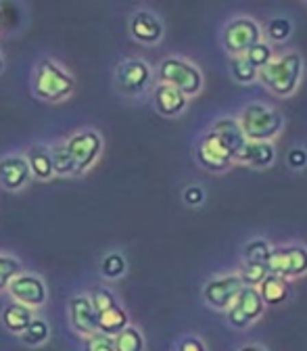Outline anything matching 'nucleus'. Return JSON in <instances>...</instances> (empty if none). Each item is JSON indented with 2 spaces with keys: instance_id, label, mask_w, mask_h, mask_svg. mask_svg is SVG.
I'll return each mask as SVG.
<instances>
[{
  "instance_id": "nucleus-1",
  "label": "nucleus",
  "mask_w": 307,
  "mask_h": 351,
  "mask_svg": "<svg viewBox=\"0 0 307 351\" xmlns=\"http://www.w3.org/2000/svg\"><path fill=\"white\" fill-rule=\"evenodd\" d=\"M238 121L249 143H270L280 134V130L284 125L280 111L259 103L247 105Z\"/></svg>"
},
{
  "instance_id": "nucleus-2",
  "label": "nucleus",
  "mask_w": 307,
  "mask_h": 351,
  "mask_svg": "<svg viewBox=\"0 0 307 351\" xmlns=\"http://www.w3.org/2000/svg\"><path fill=\"white\" fill-rule=\"evenodd\" d=\"M303 73V61L299 53H286L280 59H274L259 71V80L278 97H288L297 90Z\"/></svg>"
},
{
  "instance_id": "nucleus-3",
  "label": "nucleus",
  "mask_w": 307,
  "mask_h": 351,
  "mask_svg": "<svg viewBox=\"0 0 307 351\" xmlns=\"http://www.w3.org/2000/svg\"><path fill=\"white\" fill-rule=\"evenodd\" d=\"M75 88L73 77L59 67L55 61L44 59L38 69H36V77H34V95L42 101L49 103H57L67 99Z\"/></svg>"
},
{
  "instance_id": "nucleus-4",
  "label": "nucleus",
  "mask_w": 307,
  "mask_h": 351,
  "mask_svg": "<svg viewBox=\"0 0 307 351\" xmlns=\"http://www.w3.org/2000/svg\"><path fill=\"white\" fill-rule=\"evenodd\" d=\"M159 80H161V84L178 88V90L184 93L186 97L199 95L201 88H203L201 71L193 63H188V61H184L180 57H167V59L161 61Z\"/></svg>"
},
{
  "instance_id": "nucleus-5",
  "label": "nucleus",
  "mask_w": 307,
  "mask_h": 351,
  "mask_svg": "<svg viewBox=\"0 0 307 351\" xmlns=\"http://www.w3.org/2000/svg\"><path fill=\"white\" fill-rule=\"evenodd\" d=\"M261 42V27L249 17H236L224 25L222 44L232 57L247 55L253 47Z\"/></svg>"
},
{
  "instance_id": "nucleus-6",
  "label": "nucleus",
  "mask_w": 307,
  "mask_h": 351,
  "mask_svg": "<svg viewBox=\"0 0 307 351\" xmlns=\"http://www.w3.org/2000/svg\"><path fill=\"white\" fill-rule=\"evenodd\" d=\"M197 161L207 171L219 173L226 171L236 161V153L215 130H209L197 147Z\"/></svg>"
},
{
  "instance_id": "nucleus-7",
  "label": "nucleus",
  "mask_w": 307,
  "mask_h": 351,
  "mask_svg": "<svg viewBox=\"0 0 307 351\" xmlns=\"http://www.w3.org/2000/svg\"><path fill=\"white\" fill-rule=\"evenodd\" d=\"M270 274L280 278H299L307 272V249L301 245H288L272 249L270 255Z\"/></svg>"
},
{
  "instance_id": "nucleus-8",
  "label": "nucleus",
  "mask_w": 307,
  "mask_h": 351,
  "mask_svg": "<svg viewBox=\"0 0 307 351\" xmlns=\"http://www.w3.org/2000/svg\"><path fill=\"white\" fill-rule=\"evenodd\" d=\"M243 289H245V282L238 274L217 276L205 285L203 297H205V303L213 307V310H230Z\"/></svg>"
},
{
  "instance_id": "nucleus-9",
  "label": "nucleus",
  "mask_w": 307,
  "mask_h": 351,
  "mask_svg": "<svg viewBox=\"0 0 307 351\" xmlns=\"http://www.w3.org/2000/svg\"><path fill=\"white\" fill-rule=\"evenodd\" d=\"M115 84L125 97H140L151 84V67L143 59H127L115 71Z\"/></svg>"
},
{
  "instance_id": "nucleus-10",
  "label": "nucleus",
  "mask_w": 307,
  "mask_h": 351,
  "mask_svg": "<svg viewBox=\"0 0 307 351\" xmlns=\"http://www.w3.org/2000/svg\"><path fill=\"white\" fill-rule=\"evenodd\" d=\"M263 310H266V301H263L259 289L255 287H245L234 301V305L228 310V322L232 328L245 330L253 320L261 318Z\"/></svg>"
},
{
  "instance_id": "nucleus-11",
  "label": "nucleus",
  "mask_w": 307,
  "mask_h": 351,
  "mask_svg": "<svg viewBox=\"0 0 307 351\" xmlns=\"http://www.w3.org/2000/svg\"><path fill=\"white\" fill-rule=\"evenodd\" d=\"M65 145H67V151H69L71 161L75 165V173H84V171L90 169L95 165L97 157L101 155V149H103L101 136L93 130L79 132V134L71 136Z\"/></svg>"
},
{
  "instance_id": "nucleus-12",
  "label": "nucleus",
  "mask_w": 307,
  "mask_h": 351,
  "mask_svg": "<svg viewBox=\"0 0 307 351\" xmlns=\"http://www.w3.org/2000/svg\"><path fill=\"white\" fill-rule=\"evenodd\" d=\"M11 297L27 307H40L47 303V285L36 274H19L9 285Z\"/></svg>"
},
{
  "instance_id": "nucleus-13",
  "label": "nucleus",
  "mask_w": 307,
  "mask_h": 351,
  "mask_svg": "<svg viewBox=\"0 0 307 351\" xmlns=\"http://www.w3.org/2000/svg\"><path fill=\"white\" fill-rule=\"evenodd\" d=\"M97 310L90 301V297L86 295H77L69 301V318H71V326L73 330H77L79 335H97L99 332V320H97Z\"/></svg>"
},
{
  "instance_id": "nucleus-14",
  "label": "nucleus",
  "mask_w": 307,
  "mask_h": 351,
  "mask_svg": "<svg viewBox=\"0 0 307 351\" xmlns=\"http://www.w3.org/2000/svg\"><path fill=\"white\" fill-rule=\"evenodd\" d=\"M32 176L29 163L21 155H9L0 159V184L7 191H21Z\"/></svg>"
},
{
  "instance_id": "nucleus-15",
  "label": "nucleus",
  "mask_w": 307,
  "mask_h": 351,
  "mask_svg": "<svg viewBox=\"0 0 307 351\" xmlns=\"http://www.w3.org/2000/svg\"><path fill=\"white\" fill-rule=\"evenodd\" d=\"M130 34L136 42L157 44L163 38V23L151 11H138L130 19Z\"/></svg>"
},
{
  "instance_id": "nucleus-16",
  "label": "nucleus",
  "mask_w": 307,
  "mask_h": 351,
  "mask_svg": "<svg viewBox=\"0 0 307 351\" xmlns=\"http://www.w3.org/2000/svg\"><path fill=\"white\" fill-rule=\"evenodd\" d=\"M186 103H188V97L180 93L178 88L167 86V84H159L155 88V107L165 117L180 115L186 109Z\"/></svg>"
},
{
  "instance_id": "nucleus-17",
  "label": "nucleus",
  "mask_w": 307,
  "mask_h": 351,
  "mask_svg": "<svg viewBox=\"0 0 307 351\" xmlns=\"http://www.w3.org/2000/svg\"><path fill=\"white\" fill-rule=\"evenodd\" d=\"M27 163H29V169H32V176L34 178H40V180H49L53 178L55 173V159H53V151L44 145H34L27 155H25Z\"/></svg>"
},
{
  "instance_id": "nucleus-18",
  "label": "nucleus",
  "mask_w": 307,
  "mask_h": 351,
  "mask_svg": "<svg viewBox=\"0 0 307 351\" xmlns=\"http://www.w3.org/2000/svg\"><path fill=\"white\" fill-rule=\"evenodd\" d=\"M211 130H215L217 134L230 145V149L236 153V161H238V157H241L245 145L249 143L247 136H245V132H243V128H241V121L234 119V117H222V119H217V121L211 125Z\"/></svg>"
},
{
  "instance_id": "nucleus-19",
  "label": "nucleus",
  "mask_w": 307,
  "mask_h": 351,
  "mask_svg": "<svg viewBox=\"0 0 307 351\" xmlns=\"http://www.w3.org/2000/svg\"><path fill=\"white\" fill-rule=\"evenodd\" d=\"M276 159V149L272 143H247L238 161L251 167H270Z\"/></svg>"
},
{
  "instance_id": "nucleus-20",
  "label": "nucleus",
  "mask_w": 307,
  "mask_h": 351,
  "mask_svg": "<svg viewBox=\"0 0 307 351\" xmlns=\"http://www.w3.org/2000/svg\"><path fill=\"white\" fill-rule=\"evenodd\" d=\"M34 320V314H32V307L27 305H21L17 301L9 303L3 312V324L11 330V332H17L21 335Z\"/></svg>"
},
{
  "instance_id": "nucleus-21",
  "label": "nucleus",
  "mask_w": 307,
  "mask_h": 351,
  "mask_svg": "<svg viewBox=\"0 0 307 351\" xmlns=\"http://www.w3.org/2000/svg\"><path fill=\"white\" fill-rule=\"evenodd\" d=\"M97 320H99V332L109 335V337H117L121 330H125L130 326L127 314L121 310L119 305H113V307H109V310L101 312L97 316Z\"/></svg>"
},
{
  "instance_id": "nucleus-22",
  "label": "nucleus",
  "mask_w": 307,
  "mask_h": 351,
  "mask_svg": "<svg viewBox=\"0 0 307 351\" xmlns=\"http://www.w3.org/2000/svg\"><path fill=\"white\" fill-rule=\"evenodd\" d=\"M259 293H261V297H263V301H266V303L278 305V303H284L288 299L291 287H288V280L286 278H280V276L270 274L266 280L261 282Z\"/></svg>"
},
{
  "instance_id": "nucleus-23",
  "label": "nucleus",
  "mask_w": 307,
  "mask_h": 351,
  "mask_svg": "<svg viewBox=\"0 0 307 351\" xmlns=\"http://www.w3.org/2000/svg\"><path fill=\"white\" fill-rule=\"evenodd\" d=\"M230 73L238 84H251V82L259 80V69L245 55L230 59Z\"/></svg>"
},
{
  "instance_id": "nucleus-24",
  "label": "nucleus",
  "mask_w": 307,
  "mask_h": 351,
  "mask_svg": "<svg viewBox=\"0 0 307 351\" xmlns=\"http://www.w3.org/2000/svg\"><path fill=\"white\" fill-rule=\"evenodd\" d=\"M115 339V351H145V339L136 326H127Z\"/></svg>"
},
{
  "instance_id": "nucleus-25",
  "label": "nucleus",
  "mask_w": 307,
  "mask_h": 351,
  "mask_svg": "<svg viewBox=\"0 0 307 351\" xmlns=\"http://www.w3.org/2000/svg\"><path fill=\"white\" fill-rule=\"evenodd\" d=\"M245 282V287H255L259 289L261 282L270 276V266L268 263H245L243 261V268H241V274H238Z\"/></svg>"
},
{
  "instance_id": "nucleus-26",
  "label": "nucleus",
  "mask_w": 307,
  "mask_h": 351,
  "mask_svg": "<svg viewBox=\"0 0 307 351\" xmlns=\"http://www.w3.org/2000/svg\"><path fill=\"white\" fill-rule=\"evenodd\" d=\"M270 255H272V247L263 239H255V241L247 243L243 249L245 263H268Z\"/></svg>"
},
{
  "instance_id": "nucleus-27",
  "label": "nucleus",
  "mask_w": 307,
  "mask_h": 351,
  "mask_svg": "<svg viewBox=\"0 0 307 351\" xmlns=\"http://www.w3.org/2000/svg\"><path fill=\"white\" fill-rule=\"evenodd\" d=\"M127 263L121 253H107L101 261V274L109 280H117L125 274Z\"/></svg>"
},
{
  "instance_id": "nucleus-28",
  "label": "nucleus",
  "mask_w": 307,
  "mask_h": 351,
  "mask_svg": "<svg viewBox=\"0 0 307 351\" xmlns=\"http://www.w3.org/2000/svg\"><path fill=\"white\" fill-rule=\"evenodd\" d=\"M49 324L44 322V320H40V318H34L32 320V324L19 335L21 337V341L25 343V345H32V347H36V345H42L44 341L49 339Z\"/></svg>"
},
{
  "instance_id": "nucleus-29",
  "label": "nucleus",
  "mask_w": 307,
  "mask_h": 351,
  "mask_svg": "<svg viewBox=\"0 0 307 351\" xmlns=\"http://www.w3.org/2000/svg\"><path fill=\"white\" fill-rule=\"evenodd\" d=\"M21 274V263L15 257L0 255V291L9 289L15 276Z\"/></svg>"
},
{
  "instance_id": "nucleus-30",
  "label": "nucleus",
  "mask_w": 307,
  "mask_h": 351,
  "mask_svg": "<svg viewBox=\"0 0 307 351\" xmlns=\"http://www.w3.org/2000/svg\"><path fill=\"white\" fill-rule=\"evenodd\" d=\"M53 159H55V173L57 176H71L75 173V165L71 161V155L67 151V145H59L53 149Z\"/></svg>"
},
{
  "instance_id": "nucleus-31",
  "label": "nucleus",
  "mask_w": 307,
  "mask_h": 351,
  "mask_svg": "<svg viewBox=\"0 0 307 351\" xmlns=\"http://www.w3.org/2000/svg\"><path fill=\"white\" fill-rule=\"evenodd\" d=\"M245 57H247V59H249V61H251L259 71L274 61V59H272V47H270L268 42H259L257 47H253Z\"/></svg>"
},
{
  "instance_id": "nucleus-32",
  "label": "nucleus",
  "mask_w": 307,
  "mask_h": 351,
  "mask_svg": "<svg viewBox=\"0 0 307 351\" xmlns=\"http://www.w3.org/2000/svg\"><path fill=\"white\" fill-rule=\"evenodd\" d=\"M293 34V23L284 17H276L268 23V36L272 42H284Z\"/></svg>"
},
{
  "instance_id": "nucleus-33",
  "label": "nucleus",
  "mask_w": 307,
  "mask_h": 351,
  "mask_svg": "<svg viewBox=\"0 0 307 351\" xmlns=\"http://www.w3.org/2000/svg\"><path fill=\"white\" fill-rule=\"evenodd\" d=\"M84 351H115V339L103 332L90 335L84 341Z\"/></svg>"
},
{
  "instance_id": "nucleus-34",
  "label": "nucleus",
  "mask_w": 307,
  "mask_h": 351,
  "mask_svg": "<svg viewBox=\"0 0 307 351\" xmlns=\"http://www.w3.org/2000/svg\"><path fill=\"white\" fill-rule=\"evenodd\" d=\"M90 301H93V305H95L97 314H101V312L109 310V307L117 305V301H115L113 293H111V291H107V289H97V291L93 293Z\"/></svg>"
},
{
  "instance_id": "nucleus-35",
  "label": "nucleus",
  "mask_w": 307,
  "mask_h": 351,
  "mask_svg": "<svg viewBox=\"0 0 307 351\" xmlns=\"http://www.w3.org/2000/svg\"><path fill=\"white\" fill-rule=\"evenodd\" d=\"M184 203L186 205H191V207H199L203 201H205V191L201 189V186H188L186 191H184Z\"/></svg>"
},
{
  "instance_id": "nucleus-36",
  "label": "nucleus",
  "mask_w": 307,
  "mask_h": 351,
  "mask_svg": "<svg viewBox=\"0 0 307 351\" xmlns=\"http://www.w3.org/2000/svg\"><path fill=\"white\" fill-rule=\"evenodd\" d=\"M286 161L291 167L299 169V167H305L307 165V151L305 149H291L288 155H286Z\"/></svg>"
},
{
  "instance_id": "nucleus-37",
  "label": "nucleus",
  "mask_w": 307,
  "mask_h": 351,
  "mask_svg": "<svg viewBox=\"0 0 307 351\" xmlns=\"http://www.w3.org/2000/svg\"><path fill=\"white\" fill-rule=\"evenodd\" d=\"M178 351H205V345H203V341L197 339V337H186V339L180 343Z\"/></svg>"
},
{
  "instance_id": "nucleus-38",
  "label": "nucleus",
  "mask_w": 307,
  "mask_h": 351,
  "mask_svg": "<svg viewBox=\"0 0 307 351\" xmlns=\"http://www.w3.org/2000/svg\"><path fill=\"white\" fill-rule=\"evenodd\" d=\"M238 351H266V349L259 347V345H245V347H241Z\"/></svg>"
},
{
  "instance_id": "nucleus-39",
  "label": "nucleus",
  "mask_w": 307,
  "mask_h": 351,
  "mask_svg": "<svg viewBox=\"0 0 307 351\" xmlns=\"http://www.w3.org/2000/svg\"><path fill=\"white\" fill-rule=\"evenodd\" d=\"M0 25H3V9H0Z\"/></svg>"
},
{
  "instance_id": "nucleus-40",
  "label": "nucleus",
  "mask_w": 307,
  "mask_h": 351,
  "mask_svg": "<svg viewBox=\"0 0 307 351\" xmlns=\"http://www.w3.org/2000/svg\"><path fill=\"white\" fill-rule=\"evenodd\" d=\"M0 71H3V59H0Z\"/></svg>"
}]
</instances>
